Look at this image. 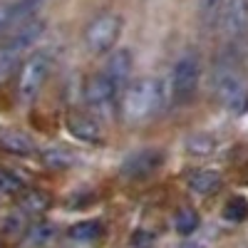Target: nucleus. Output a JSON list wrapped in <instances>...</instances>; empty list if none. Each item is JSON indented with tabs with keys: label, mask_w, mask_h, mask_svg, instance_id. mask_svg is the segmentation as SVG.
<instances>
[{
	"label": "nucleus",
	"mask_w": 248,
	"mask_h": 248,
	"mask_svg": "<svg viewBox=\"0 0 248 248\" xmlns=\"http://www.w3.org/2000/svg\"><path fill=\"white\" fill-rule=\"evenodd\" d=\"M214 90L221 105L231 114H243L248 109V79L231 52H226L214 65Z\"/></svg>",
	"instance_id": "nucleus-1"
},
{
	"label": "nucleus",
	"mask_w": 248,
	"mask_h": 248,
	"mask_svg": "<svg viewBox=\"0 0 248 248\" xmlns=\"http://www.w3.org/2000/svg\"><path fill=\"white\" fill-rule=\"evenodd\" d=\"M161 105H164V82H159L156 77L134 79L122 90V117L132 124L154 117Z\"/></svg>",
	"instance_id": "nucleus-2"
},
{
	"label": "nucleus",
	"mask_w": 248,
	"mask_h": 248,
	"mask_svg": "<svg viewBox=\"0 0 248 248\" xmlns=\"http://www.w3.org/2000/svg\"><path fill=\"white\" fill-rule=\"evenodd\" d=\"M43 32H45V20L40 17H32L28 23H20L17 28H13V32L0 45V85L10 79L20 60L25 57V52L32 50V45L43 37Z\"/></svg>",
	"instance_id": "nucleus-3"
},
{
	"label": "nucleus",
	"mask_w": 248,
	"mask_h": 248,
	"mask_svg": "<svg viewBox=\"0 0 248 248\" xmlns=\"http://www.w3.org/2000/svg\"><path fill=\"white\" fill-rule=\"evenodd\" d=\"M199 79H201V62H199L196 52L189 50V52L179 55L169 72L167 85H164V102H167V107L186 105L194 97Z\"/></svg>",
	"instance_id": "nucleus-4"
},
{
	"label": "nucleus",
	"mask_w": 248,
	"mask_h": 248,
	"mask_svg": "<svg viewBox=\"0 0 248 248\" xmlns=\"http://www.w3.org/2000/svg\"><path fill=\"white\" fill-rule=\"evenodd\" d=\"M50 72H52V55L47 50L28 55V60L23 62V70H20V79H17L20 102L30 105V102L43 92Z\"/></svg>",
	"instance_id": "nucleus-5"
},
{
	"label": "nucleus",
	"mask_w": 248,
	"mask_h": 248,
	"mask_svg": "<svg viewBox=\"0 0 248 248\" xmlns=\"http://www.w3.org/2000/svg\"><path fill=\"white\" fill-rule=\"evenodd\" d=\"M122 28H124L122 15H117V13H102V15H97L92 23L87 25V30H85L87 50L92 55L109 52L117 45V40L122 35Z\"/></svg>",
	"instance_id": "nucleus-6"
},
{
	"label": "nucleus",
	"mask_w": 248,
	"mask_h": 248,
	"mask_svg": "<svg viewBox=\"0 0 248 248\" xmlns=\"http://www.w3.org/2000/svg\"><path fill=\"white\" fill-rule=\"evenodd\" d=\"M85 102L92 114L102 119H112L119 105V90L102 72H97L85 82Z\"/></svg>",
	"instance_id": "nucleus-7"
},
{
	"label": "nucleus",
	"mask_w": 248,
	"mask_h": 248,
	"mask_svg": "<svg viewBox=\"0 0 248 248\" xmlns=\"http://www.w3.org/2000/svg\"><path fill=\"white\" fill-rule=\"evenodd\" d=\"M218 25L231 45H241L248 37V0H223Z\"/></svg>",
	"instance_id": "nucleus-8"
},
{
	"label": "nucleus",
	"mask_w": 248,
	"mask_h": 248,
	"mask_svg": "<svg viewBox=\"0 0 248 248\" xmlns=\"http://www.w3.org/2000/svg\"><path fill=\"white\" fill-rule=\"evenodd\" d=\"M164 164V152L161 149H139L132 152L122 164V171L132 176V179H144V176H152L159 167Z\"/></svg>",
	"instance_id": "nucleus-9"
},
{
	"label": "nucleus",
	"mask_w": 248,
	"mask_h": 248,
	"mask_svg": "<svg viewBox=\"0 0 248 248\" xmlns=\"http://www.w3.org/2000/svg\"><path fill=\"white\" fill-rule=\"evenodd\" d=\"M132 67H134V60H132V52L129 50H117L109 55L105 70H102V75H105L112 85L122 92L124 87L129 85V77H132Z\"/></svg>",
	"instance_id": "nucleus-10"
},
{
	"label": "nucleus",
	"mask_w": 248,
	"mask_h": 248,
	"mask_svg": "<svg viewBox=\"0 0 248 248\" xmlns=\"http://www.w3.org/2000/svg\"><path fill=\"white\" fill-rule=\"evenodd\" d=\"M67 132L85 144H97L102 139V127L97 124V119H92L87 114H70L67 117Z\"/></svg>",
	"instance_id": "nucleus-11"
},
{
	"label": "nucleus",
	"mask_w": 248,
	"mask_h": 248,
	"mask_svg": "<svg viewBox=\"0 0 248 248\" xmlns=\"http://www.w3.org/2000/svg\"><path fill=\"white\" fill-rule=\"evenodd\" d=\"M189 189L199 196H206V194H211L216 191L218 186H221V174L216 169H196L189 174Z\"/></svg>",
	"instance_id": "nucleus-12"
},
{
	"label": "nucleus",
	"mask_w": 248,
	"mask_h": 248,
	"mask_svg": "<svg viewBox=\"0 0 248 248\" xmlns=\"http://www.w3.org/2000/svg\"><path fill=\"white\" fill-rule=\"evenodd\" d=\"M0 147L13 154H30L35 152V144L23 132H0Z\"/></svg>",
	"instance_id": "nucleus-13"
},
{
	"label": "nucleus",
	"mask_w": 248,
	"mask_h": 248,
	"mask_svg": "<svg viewBox=\"0 0 248 248\" xmlns=\"http://www.w3.org/2000/svg\"><path fill=\"white\" fill-rule=\"evenodd\" d=\"M223 8V0H196V15H199V23L206 30H214L218 25V15Z\"/></svg>",
	"instance_id": "nucleus-14"
},
{
	"label": "nucleus",
	"mask_w": 248,
	"mask_h": 248,
	"mask_svg": "<svg viewBox=\"0 0 248 248\" xmlns=\"http://www.w3.org/2000/svg\"><path fill=\"white\" fill-rule=\"evenodd\" d=\"M45 5H47V0H15L13 3V28L32 20Z\"/></svg>",
	"instance_id": "nucleus-15"
},
{
	"label": "nucleus",
	"mask_w": 248,
	"mask_h": 248,
	"mask_svg": "<svg viewBox=\"0 0 248 248\" xmlns=\"http://www.w3.org/2000/svg\"><path fill=\"white\" fill-rule=\"evenodd\" d=\"M99 236H102V223L92 221V218L90 221H79V223H75L70 229V238L79 241V243H90V241H94Z\"/></svg>",
	"instance_id": "nucleus-16"
},
{
	"label": "nucleus",
	"mask_w": 248,
	"mask_h": 248,
	"mask_svg": "<svg viewBox=\"0 0 248 248\" xmlns=\"http://www.w3.org/2000/svg\"><path fill=\"white\" fill-rule=\"evenodd\" d=\"M248 216V199L246 196H231L223 206V218L231 221V223H238Z\"/></svg>",
	"instance_id": "nucleus-17"
},
{
	"label": "nucleus",
	"mask_w": 248,
	"mask_h": 248,
	"mask_svg": "<svg viewBox=\"0 0 248 248\" xmlns=\"http://www.w3.org/2000/svg\"><path fill=\"white\" fill-rule=\"evenodd\" d=\"M216 149V139L209 134H191L189 141H186V152L194 156H206Z\"/></svg>",
	"instance_id": "nucleus-18"
},
{
	"label": "nucleus",
	"mask_w": 248,
	"mask_h": 248,
	"mask_svg": "<svg viewBox=\"0 0 248 248\" xmlns=\"http://www.w3.org/2000/svg\"><path fill=\"white\" fill-rule=\"evenodd\" d=\"M196 226H199V216L191 211V209H181L174 218V229L181 233V236H189L196 231Z\"/></svg>",
	"instance_id": "nucleus-19"
},
{
	"label": "nucleus",
	"mask_w": 248,
	"mask_h": 248,
	"mask_svg": "<svg viewBox=\"0 0 248 248\" xmlns=\"http://www.w3.org/2000/svg\"><path fill=\"white\" fill-rule=\"evenodd\" d=\"M50 238H52V226L50 223H37V226H32L30 233H28V241L32 246H45Z\"/></svg>",
	"instance_id": "nucleus-20"
},
{
	"label": "nucleus",
	"mask_w": 248,
	"mask_h": 248,
	"mask_svg": "<svg viewBox=\"0 0 248 248\" xmlns=\"http://www.w3.org/2000/svg\"><path fill=\"white\" fill-rule=\"evenodd\" d=\"M43 159H45V164H50V167H55V169L57 167H70V164L75 161L70 152H62V149H50V152L43 154Z\"/></svg>",
	"instance_id": "nucleus-21"
},
{
	"label": "nucleus",
	"mask_w": 248,
	"mask_h": 248,
	"mask_svg": "<svg viewBox=\"0 0 248 248\" xmlns=\"http://www.w3.org/2000/svg\"><path fill=\"white\" fill-rule=\"evenodd\" d=\"M23 179L20 176H15V174H10V171H0V191H5V194H15V191H20L23 189Z\"/></svg>",
	"instance_id": "nucleus-22"
},
{
	"label": "nucleus",
	"mask_w": 248,
	"mask_h": 248,
	"mask_svg": "<svg viewBox=\"0 0 248 248\" xmlns=\"http://www.w3.org/2000/svg\"><path fill=\"white\" fill-rule=\"evenodd\" d=\"M13 28V3H0V35Z\"/></svg>",
	"instance_id": "nucleus-23"
},
{
	"label": "nucleus",
	"mask_w": 248,
	"mask_h": 248,
	"mask_svg": "<svg viewBox=\"0 0 248 248\" xmlns=\"http://www.w3.org/2000/svg\"><path fill=\"white\" fill-rule=\"evenodd\" d=\"M47 196L45 194H37V191H32V194H28L25 196V206L28 209H32V211H43V209H47Z\"/></svg>",
	"instance_id": "nucleus-24"
},
{
	"label": "nucleus",
	"mask_w": 248,
	"mask_h": 248,
	"mask_svg": "<svg viewBox=\"0 0 248 248\" xmlns=\"http://www.w3.org/2000/svg\"><path fill=\"white\" fill-rule=\"evenodd\" d=\"M132 246H134V248H149V246H152V236H149L147 231H137V233L132 236Z\"/></svg>",
	"instance_id": "nucleus-25"
},
{
	"label": "nucleus",
	"mask_w": 248,
	"mask_h": 248,
	"mask_svg": "<svg viewBox=\"0 0 248 248\" xmlns=\"http://www.w3.org/2000/svg\"><path fill=\"white\" fill-rule=\"evenodd\" d=\"M179 248H203V246H199V243H186V246H179Z\"/></svg>",
	"instance_id": "nucleus-26"
}]
</instances>
